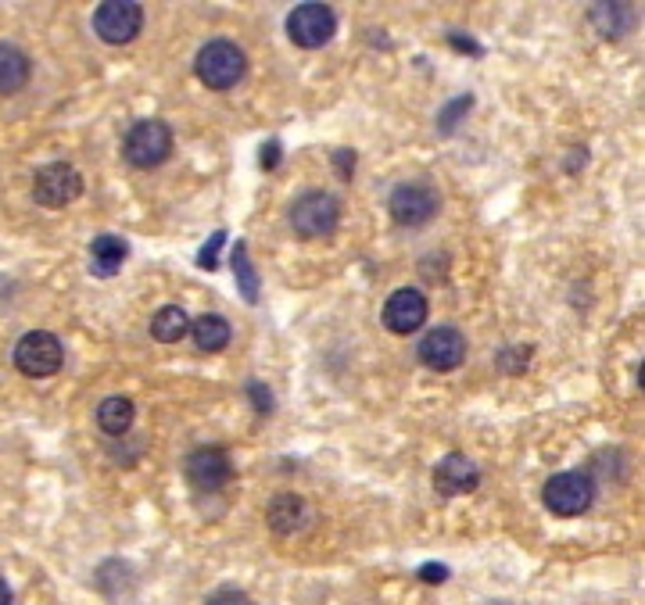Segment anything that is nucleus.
Here are the masks:
<instances>
[{
    "label": "nucleus",
    "mask_w": 645,
    "mask_h": 605,
    "mask_svg": "<svg viewBox=\"0 0 645 605\" xmlns=\"http://www.w3.org/2000/svg\"><path fill=\"white\" fill-rule=\"evenodd\" d=\"M194 69H198V79L208 86V90H230V86H237L244 79L248 58H244V51L237 43L212 40L198 51Z\"/></svg>",
    "instance_id": "1"
},
{
    "label": "nucleus",
    "mask_w": 645,
    "mask_h": 605,
    "mask_svg": "<svg viewBox=\"0 0 645 605\" xmlns=\"http://www.w3.org/2000/svg\"><path fill=\"white\" fill-rule=\"evenodd\" d=\"M341 222V205H337L334 194H323V190H309L301 194L291 205V226L298 237L305 240H323L337 230Z\"/></svg>",
    "instance_id": "2"
},
{
    "label": "nucleus",
    "mask_w": 645,
    "mask_h": 605,
    "mask_svg": "<svg viewBox=\"0 0 645 605\" xmlns=\"http://www.w3.org/2000/svg\"><path fill=\"white\" fill-rule=\"evenodd\" d=\"M122 154H126V162L137 165V169H155V165H162L172 154L169 126L158 119L137 122V126L126 133V140H122Z\"/></svg>",
    "instance_id": "3"
},
{
    "label": "nucleus",
    "mask_w": 645,
    "mask_h": 605,
    "mask_svg": "<svg viewBox=\"0 0 645 605\" xmlns=\"http://www.w3.org/2000/svg\"><path fill=\"white\" fill-rule=\"evenodd\" d=\"M592 502H595V484L581 469L556 473L545 484V509L556 512V516H581V512H588Z\"/></svg>",
    "instance_id": "4"
},
{
    "label": "nucleus",
    "mask_w": 645,
    "mask_h": 605,
    "mask_svg": "<svg viewBox=\"0 0 645 605\" xmlns=\"http://www.w3.org/2000/svg\"><path fill=\"white\" fill-rule=\"evenodd\" d=\"M83 194V176L69 162H51L36 169L33 176V201L43 208H65Z\"/></svg>",
    "instance_id": "5"
},
{
    "label": "nucleus",
    "mask_w": 645,
    "mask_h": 605,
    "mask_svg": "<svg viewBox=\"0 0 645 605\" xmlns=\"http://www.w3.org/2000/svg\"><path fill=\"white\" fill-rule=\"evenodd\" d=\"M337 33V18L327 4H301L287 15V36H291L298 47L305 51H316V47H327Z\"/></svg>",
    "instance_id": "6"
},
{
    "label": "nucleus",
    "mask_w": 645,
    "mask_h": 605,
    "mask_svg": "<svg viewBox=\"0 0 645 605\" xmlns=\"http://www.w3.org/2000/svg\"><path fill=\"white\" fill-rule=\"evenodd\" d=\"M61 358H65V351H61V341L54 337V333H47V330L26 333V337L15 344V366L22 369L26 376H33V380L58 373Z\"/></svg>",
    "instance_id": "7"
},
{
    "label": "nucleus",
    "mask_w": 645,
    "mask_h": 605,
    "mask_svg": "<svg viewBox=\"0 0 645 605\" xmlns=\"http://www.w3.org/2000/svg\"><path fill=\"white\" fill-rule=\"evenodd\" d=\"M387 208H391V219L402 222V226H423L438 215L441 197L430 183H402V187L391 190Z\"/></svg>",
    "instance_id": "8"
},
{
    "label": "nucleus",
    "mask_w": 645,
    "mask_h": 605,
    "mask_svg": "<svg viewBox=\"0 0 645 605\" xmlns=\"http://www.w3.org/2000/svg\"><path fill=\"white\" fill-rule=\"evenodd\" d=\"M144 26V8L133 0H108L94 11V33L104 43H129Z\"/></svg>",
    "instance_id": "9"
},
{
    "label": "nucleus",
    "mask_w": 645,
    "mask_h": 605,
    "mask_svg": "<svg viewBox=\"0 0 645 605\" xmlns=\"http://www.w3.org/2000/svg\"><path fill=\"white\" fill-rule=\"evenodd\" d=\"M420 362L434 373H448V369H459L466 358V337L456 326H434L420 341Z\"/></svg>",
    "instance_id": "10"
},
{
    "label": "nucleus",
    "mask_w": 645,
    "mask_h": 605,
    "mask_svg": "<svg viewBox=\"0 0 645 605\" xmlns=\"http://www.w3.org/2000/svg\"><path fill=\"white\" fill-rule=\"evenodd\" d=\"M183 473H187L190 487H198V491H219V487L230 484L233 477V462L223 448H198V452H190L187 462H183Z\"/></svg>",
    "instance_id": "11"
},
{
    "label": "nucleus",
    "mask_w": 645,
    "mask_h": 605,
    "mask_svg": "<svg viewBox=\"0 0 645 605\" xmlns=\"http://www.w3.org/2000/svg\"><path fill=\"white\" fill-rule=\"evenodd\" d=\"M427 323V298H423L420 290L413 287H402L395 290L384 305V326L398 337H409L416 333L420 326Z\"/></svg>",
    "instance_id": "12"
},
{
    "label": "nucleus",
    "mask_w": 645,
    "mask_h": 605,
    "mask_svg": "<svg viewBox=\"0 0 645 605\" xmlns=\"http://www.w3.org/2000/svg\"><path fill=\"white\" fill-rule=\"evenodd\" d=\"M481 484V469L473 466L466 455H445L434 469V487H438L441 495L456 498V495H470L473 487Z\"/></svg>",
    "instance_id": "13"
},
{
    "label": "nucleus",
    "mask_w": 645,
    "mask_h": 605,
    "mask_svg": "<svg viewBox=\"0 0 645 605\" xmlns=\"http://www.w3.org/2000/svg\"><path fill=\"white\" fill-rule=\"evenodd\" d=\"M33 61L26 58V51H18L15 43H0V97L18 94L29 83Z\"/></svg>",
    "instance_id": "14"
},
{
    "label": "nucleus",
    "mask_w": 645,
    "mask_h": 605,
    "mask_svg": "<svg viewBox=\"0 0 645 605\" xmlns=\"http://www.w3.org/2000/svg\"><path fill=\"white\" fill-rule=\"evenodd\" d=\"M126 255H129L126 240L115 237V233H101V237H94V244H90V269L108 280V276H115L122 269Z\"/></svg>",
    "instance_id": "15"
},
{
    "label": "nucleus",
    "mask_w": 645,
    "mask_h": 605,
    "mask_svg": "<svg viewBox=\"0 0 645 605\" xmlns=\"http://www.w3.org/2000/svg\"><path fill=\"white\" fill-rule=\"evenodd\" d=\"M266 520L276 534H294L301 523L309 520V509H305V502L298 495H276L266 512Z\"/></svg>",
    "instance_id": "16"
},
{
    "label": "nucleus",
    "mask_w": 645,
    "mask_h": 605,
    "mask_svg": "<svg viewBox=\"0 0 645 605\" xmlns=\"http://www.w3.org/2000/svg\"><path fill=\"white\" fill-rule=\"evenodd\" d=\"M133 416H137V409H133V401L122 398V394H112V398L101 401V409H97V427L104 430V434H126L129 427H133Z\"/></svg>",
    "instance_id": "17"
},
{
    "label": "nucleus",
    "mask_w": 645,
    "mask_h": 605,
    "mask_svg": "<svg viewBox=\"0 0 645 605\" xmlns=\"http://www.w3.org/2000/svg\"><path fill=\"white\" fill-rule=\"evenodd\" d=\"M190 333V319L180 305H165L151 316V337L162 344H176Z\"/></svg>",
    "instance_id": "18"
},
{
    "label": "nucleus",
    "mask_w": 645,
    "mask_h": 605,
    "mask_svg": "<svg viewBox=\"0 0 645 605\" xmlns=\"http://www.w3.org/2000/svg\"><path fill=\"white\" fill-rule=\"evenodd\" d=\"M190 337L198 344V351H223L230 344V323L223 316H201L190 323Z\"/></svg>",
    "instance_id": "19"
},
{
    "label": "nucleus",
    "mask_w": 645,
    "mask_h": 605,
    "mask_svg": "<svg viewBox=\"0 0 645 605\" xmlns=\"http://www.w3.org/2000/svg\"><path fill=\"white\" fill-rule=\"evenodd\" d=\"M233 273H237V280H241L244 298L255 301L258 298V280H255V273H251L248 248H244V244H237V251H233Z\"/></svg>",
    "instance_id": "20"
},
{
    "label": "nucleus",
    "mask_w": 645,
    "mask_h": 605,
    "mask_svg": "<svg viewBox=\"0 0 645 605\" xmlns=\"http://www.w3.org/2000/svg\"><path fill=\"white\" fill-rule=\"evenodd\" d=\"M205 605H255L251 602L248 595H244V591H233V588H223V591H215L212 598H208Z\"/></svg>",
    "instance_id": "21"
},
{
    "label": "nucleus",
    "mask_w": 645,
    "mask_h": 605,
    "mask_svg": "<svg viewBox=\"0 0 645 605\" xmlns=\"http://www.w3.org/2000/svg\"><path fill=\"white\" fill-rule=\"evenodd\" d=\"M223 240H226V233H215V237H212V248L201 251V265H205V269H215V251L223 248Z\"/></svg>",
    "instance_id": "22"
},
{
    "label": "nucleus",
    "mask_w": 645,
    "mask_h": 605,
    "mask_svg": "<svg viewBox=\"0 0 645 605\" xmlns=\"http://www.w3.org/2000/svg\"><path fill=\"white\" fill-rule=\"evenodd\" d=\"M423 577H427L430 584H441V580L448 577V570H445V566H434V563H430V566H423Z\"/></svg>",
    "instance_id": "23"
},
{
    "label": "nucleus",
    "mask_w": 645,
    "mask_h": 605,
    "mask_svg": "<svg viewBox=\"0 0 645 605\" xmlns=\"http://www.w3.org/2000/svg\"><path fill=\"white\" fill-rule=\"evenodd\" d=\"M0 605H11V588L4 580H0Z\"/></svg>",
    "instance_id": "24"
}]
</instances>
